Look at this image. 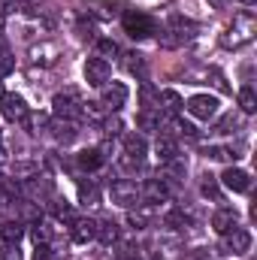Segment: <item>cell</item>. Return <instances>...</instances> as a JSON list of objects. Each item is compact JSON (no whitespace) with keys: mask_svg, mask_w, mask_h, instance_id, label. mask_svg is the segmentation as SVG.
Masks as SVG:
<instances>
[{"mask_svg":"<svg viewBox=\"0 0 257 260\" xmlns=\"http://www.w3.org/2000/svg\"><path fill=\"white\" fill-rule=\"evenodd\" d=\"M79 203H85V206H97L100 203V188L94 185V182H79Z\"/></svg>","mask_w":257,"mask_h":260,"instance_id":"26","label":"cell"},{"mask_svg":"<svg viewBox=\"0 0 257 260\" xmlns=\"http://www.w3.org/2000/svg\"><path fill=\"white\" fill-rule=\"evenodd\" d=\"M139 127H145V130H160V121H157L151 112H142V115H139Z\"/></svg>","mask_w":257,"mask_h":260,"instance_id":"37","label":"cell"},{"mask_svg":"<svg viewBox=\"0 0 257 260\" xmlns=\"http://www.w3.org/2000/svg\"><path fill=\"white\" fill-rule=\"evenodd\" d=\"M37 170H40L37 164H15V167H12L9 173H12L15 179H24V182H27L30 176H37Z\"/></svg>","mask_w":257,"mask_h":260,"instance_id":"36","label":"cell"},{"mask_svg":"<svg viewBox=\"0 0 257 260\" xmlns=\"http://www.w3.org/2000/svg\"><path fill=\"white\" fill-rule=\"evenodd\" d=\"M151 221H154V215H151V209H130L127 212V224L133 230H145V227H151Z\"/></svg>","mask_w":257,"mask_h":260,"instance_id":"21","label":"cell"},{"mask_svg":"<svg viewBox=\"0 0 257 260\" xmlns=\"http://www.w3.org/2000/svg\"><path fill=\"white\" fill-rule=\"evenodd\" d=\"M154 151H157V157H160L164 164H170V160L179 157V145H176V139H170V136H157Z\"/></svg>","mask_w":257,"mask_h":260,"instance_id":"18","label":"cell"},{"mask_svg":"<svg viewBox=\"0 0 257 260\" xmlns=\"http://www.w3.org/2000/svg\"><path fill=\"white\" fill-rule=\"evenodd\" d=\"M109 76H112V67H109L106 58H88V61H85V82H88V85L103 88V85L109 82Z\"/></svg>","mask_w":257,"mask_h":260,"instance_id":"5","label":"cell"},{"mask_svg":"<svg viewBox=\"0 0 257 260\" xmlns=\"http://www.w3.org/2000/svg\"><path fill=\"white\" fill-rule=\"evenodd\" d=\"M15 70V58H12V52L0 43V76H9Z\"/></svg>","mask_w":257,"mask_h":260,"instance_id":"33","label":"cell"},{"mask_svg":"<svg viewBox=\"0 0 257 260\" xmlns=\"http://www.w3.org/2000/svg\"><path fill=\"white\" fill-rule=\"evenodd\" d=\"M239 224V215H236V209H230V206H224V209H218L215 215H212V227H215V233H230L233 227Z\"/></svg>","mask_w":257,"mask_h":260,"instance_id":"13","label":"cell"},{"mask_svg":"<svg viewBox=\"0 0 257 260\" xmlns=\"http://www.w3.org/2000/svg\"><path fill=\"white\" fill-rule=\"evenodd\" d=\"M185 109L191 112L194 118H200V121H212L218 115V100L209 97V94H194L191 100L185 103Z\"/></svg>","mask_w":257,"mask_h":260,"instance_id":"4","label":"cell"},{"mask_svg":"<svg viewBox=\"0 0 257 260\" xmlns=\"http://www.w3.org/2000/svg\"><path fill=\"white\" fill-rule=\"evenodd\" d=\"M124 67H127V73L145 79V58H142L139 52H127V55H124Z\"/></svg>","mask_w":257,"mask_h":260,"instance_id":"29","label":"cell"},{"mask_svg":"<svg viewBox=\"0 0 257 260\" xmlns=\"http://www.w3.org/2000/svg\"><path fill=\"white\" fill-rule=\"evenodd\" d=\"M109 194H112V203H118V206H124V209L139 206V200H142V194H139V185H136V182H127V179L112 182Z\"/></svg>","mask_w":257,"mask_h":260,"instance_id":"3","label":"cell"},{"mask_svg":"<svg viewBox=\"0 0 257 260\" xmlns=\"http://www.w3.org/2000/svg\"><path fill=\"white\" fill-rule=\"evenodd\" d=\"M103 154H100V148H85V151H79V157H76V164L82 167V170H88V173H94V170H100L103 167Z\"/></svg>","mask_w":257,"mask_h":260,"instance_id":"17","label":"cell"},{"mask_svg":"<svg viewBox=\"0 0 257 260\" xmlns=\"http://www.w3.org/2000/svg\"><path fill=\"white\" fill-rule=\"evenodd\" d=\"M97 49H100V55H118L115 40H100V43H97Z\"/></svg>","mask_w":257,"mask_h":260,"instance_id":"39","label":"cell"},{"mask_svg":"<svg viewBox=\"0 0 257 260\" xmlns=\"http://www.w3.org/2000/svg\"><path fill=\"white\" fill-rule=\"evenodd\" d=\"M21 236H24V227H21V221H6V224H0V239H3L6 245H15Z\"/></svg>","mask_w":257,"mask_h":260,"instance_id":"24","label":"cell"},{"mask_svg":"<svg viewBox=\"0 0 257 260\" xmlns=\"http://www.w3.org/2000/svg\"><path fill=\"white\" fill-rule=\"evenodd\" d=\"M0 97H3V85H0Z\"/></svg>","mask_w":257,"mask_h":260,"instance_id":"45","label":"cell"},{"mask_svg":"<svg viewBox=\"0 0 257 260\" xmlns=\"http://www.w3.org/2000/svg\"><path fill=\"white\" fill-rule=\"evenodd\" d=\"M157 103H164V109H167L170 115H179V112L185 109V103H182V97H179L176 91H157Z\"/></svg>","mask_w":257,"mask_h":260,"instance_id":"22","label":"cell"},{"mask_svg":"<svg viewBox=\"0 0 257 260\" xmlns=\"http://www.w3.org/2000/svg\"><path fill=\"white\" fill-rule=\"evenodd\" d=\"M167 227H173V230H182V227H188V215L182 212V209H173V212H167Z\"/></svg>","mask_w":257,"mask_h":260,"instance_id":"32","label":"cell"},{"mask_svg":"<svg viewBox=\"0 0 257 260\" xmlns=\"http://www.w3.org/2000/svg\"><path fill=\"white\" fill-rule=\"evenodd\" d=\"M124 154H127L124 164H130V167L136 164V167H139V164L145 160V154H148V142H145V136H139V133H127V136H124Z\"/></svg>","mask_w":257,"mask_h":260,"instance_id":"9","label":"cell"},{"mask_svg":"<svg viewBox=\"0 0 257 260\" xmlns=\"http://www.w3.org/2000/svg\"><path fill=\"white\" fill-rule=\"evenodd\" d=\"M239 121H242V115H236V112H227L218 124H215V133H233V130L239 127Z\"/></svg>","mask_w":257,"mask_h":260,"instance_id":"30","label":"cell"},{"mask_svg":"<svg viewBox=\"0 0 257 260\" xmlns=\"http://www.w3.org/2000/svg\"><path fill=\"white\" fill-rule=\"evenodd\" d=\"M21 124H24V130H27V133L40 136L43 130H49V115H46V112H27Z\"/></svg>","mask_w":257,"mask_h":260,"instance_id":"20","label":"cell"},{"mask_svg":"<svg viewBox=\"0 0 257 260\" xmlns=\"http://www.w3.org/2000/svg\"><path fill=\"white\" fill-rule=\"evenodd\" d=\"M103 133L106 136H118L121 133V121L118 118H103Z\"/></svg>","mask_w":257,"mask_h":260,"instance_id":"38","label":"cell"},{"mask_svg":"<svg viewBox=\"0 0 257 260\" xmlns=\"http://www.w3.org/2000/svg\"><path fill=\"white\" fill-rule=\"evenodd\" d=\"M221 185H224L227 191H233V194H245V191L251 188V176H248L245 170H239V167H227L224 176H221Z\"/></svg>","mask_w":257,"mask_h":260,"instance_id":"10","label":"cell"},{"mask_svg":"<svg viewBox=\"0 0 257 260\" xmlns=\"http://www.w3.org/2000/svg\"><path fill=\"white\" fill-rule=\"evenodd\" d=\"M121 24H124V34L133 37V40H145V37H151L157 30L154 18L148 12H139V9H127L124 18H121Z\"/></svg>","mask_w":257,"mask_h":260,"instance_id":"2","label":"cell"},{"mask_svg":"<svg viewBox=\"0 0 257 260\" xmlns=\"http://www.w3.org/2000/svg\"><path fill=\"white\" fill-rule=\"evenodd\" d=\"M52 106H55V115H58V118H70V121H73V118L82 112V100H79V94H76V91L55 94Z\"/></svg>","mask_w":257,"mask_h":260,"instance_id":"7","label":"cell"},{"mask_svg":"<svg viewBox=\"0 0 257 260\" xmlns=\"http://www.w3.org/2000/svg\"><path fill=\"white\" fill-rule=\"evenodd\" d=\"M55 212H58V218H67V221L73 218V209H70L67 203H58V209H55Z\"/></svg>","mask_w":257,"mask_h":260,"instance_id":"41","label":"cell"},{"mask_svg":"<svg viewBox=\"0 0 257 260\" xmlns=\"http://www.w3.org/2000/svg\"><path fill=\"white\" fill-rule=\"evenodd\" d=\"M239 3H245V6H254L257 0H239Z\"/></svg>","mask_w":257,"mask_h":260,"instance_id":"43","label":"cell"},{"mask_svg":"<svg viewBox=\"0 0 257 260\" xmlns=\"http://www.w3.org/2000/svg\"><path fill=\"white\" fill-rule=\"evenodd\" d=\"M0 112H3L6 121H24V115H27L30 109H27L24 97H18V94H3V106H0Z\"/></svg>","mask_w":257,"mask_h":260,"instance_id":"11","label":"cell"},{"mask_svg":"<svg viewBox=\"0 0 257 260\" xmlns=\"http://www.w3.org/2000/svg\"><path fill=\"white\" fill-rule=\"evenodd\" d=\"M94 233H97V221H88V218H73V242L85 245V242H91V239H94Z\"/></svg>","mask_w":257,"mask_h":260,"instance_id":"16","label":"cell"},{"mask_svg":"<svg viewBox=\"0 0 257 260\" xmlns=\"http://www.w3.org/2000/svg\"><path fill=\"white\" fill-rule=\"evenodd\" d=\"M49 130H52V136H55L58 142H64V145H70V142L79 136L76 121H70V118H55V121H49Z\"/></svg>","mask_w":257,"mask_h":260,"instance_id":"14","label":"cell"},{"mask_svg":"<svg viewBox=\"0 0 257 260\" xmlns=\"http://www.w3.org/2000/svg\"><path fill=\"white\" fill-rule=\"evenodd\" d=\"M154 248H157L154 254H157L160 260H179V251H182V245H179L176 239H157Z\"/></svg>","mask_w":257,"mask_h":260,"instance_id":"25","label":"cell"},{"mask_svg":"<svg viewBox=\"0 0 257 260\" xmlns=\"http://www.w3.org/2000/svg\"><path fill=\"white\" fill-rule=\"evenodd\" d=\"M139 194H142L145 203H167V200H170V188H167L160 179H148V182L139 188Z\"/></svg>","mask_w":257,"mask_h":260,"instance_id":"15","label":"cell"},{"mask_svg":"<svg viewBox=\"0 0 257 260\" xmlns=\"http://www.w3.org/2000/svg\"><path fill=\"white\" fill-rule=\"evenodd\" d=\"M248 248H251V233L245 227H233L230 233H224V245H221L224 254H245Z\"/></svg>","mask_w":257,"mask_h":260,"instance_id":"6","label":"cell"},{"mask_svg":"<svg viewBox=\"0 0 257 260\" xmlns=\"http://www.w3.org/2000/svg\"><path fill=\"white\" fill-rule=\"evenodd\" d=\"M3 203H6V200H3V197H0V206H3Z\"/></svg>","mask_w":257,"mask_h":260,"instance_id":"46","label":"cell"},{"mask_svg":"<svg viewBox=\"0 0 257 260\" xmlns=\"http://www.w3.org/2000/svg\"><path fill=\"white\" fill-rule=\"evenodd\" d=\"M94 239H100L103 245H112V242H118V224H115V221H100V224H97V233H94Z\"/></svg>","mask_w":257,"mask_h":260,"instance_id":"23","label":"cell"},{"mask_svg":"<svg viewBox=\"0 0 257 260\" xmlns=\"http://www.w3.org/2000/svg\"><path fill=\"white\" fill-rule=\"evenodd\" d=\"M139 103H142V112L160 109V103H157V91H154L148 82H142V88H139Z\"/></svg>","mask_w":257,"mask_h":260,"instance_id":"27","label":"cell"},{"mask_svg":"<svg viewBox=\"0 0 257 260\" xmlns=\"http://www.w3.org/2000/svg\"><path fill=\"white\" fill-rule=\"evenodd\" d=\"M200 191H203L206 197H212V200H221V188H218L215 176H203V185H200Z\"/></svg>","mask_w":257,"mask_h":260,"instance_id":"35","label":"cell"},{"mask_svg":"<svg viewBox=\"0 0 257 260\" xmlns=\"http://www.w3.org/2000/svg\"><path fill=\"white\" fill-rule=\"evenodd\" d=\"M24 191L30 197H49L55 188H52V179H46V176H30L27 185H24Z\"/></svg>","mask_w":257,"mask_h":260,"instance_id":"19","label":"cell"},{"mask_svg":"<svg viewBox=\"0 0 257 260\" xmlns=\"http://www.w3.org/2000/svg\"><path fill=\"white\" fill-rule=\"evenodd\" d=\"M82 115H88L94 121H103L106 118V106L103 103H82Z\"/></svg>","mask_w":257,"mask_h":260,"instance_id":"34","label":"cell"},{"mask_svg":"<svg viewBox=\"0 0 257 260\" xmlns=\"http://www.w3.org/2000/svg\"><path fill=\"white\" fill-rule=\"evenodd\" d=\"M239 109H242L245 115L257 112V94H254V88H251V85L239 88Z\"/></svg>","mask_w":257,"mask_h":260,"instance_id":"28","label":"cell"},{"mask_svg":"<svg viewBox=\"0 0 257 260\" xmlns=\"http://www.w3.org/2000/svg\"><path fill=\"white\" fill-rule=\"evenodd\" d=\"M3 27H6V15L0 12V34H3Z\"/></svg>","mask_w":257,"mask_h":260,"instance_id":"42","label":"cell"},{"mask_svg":"<svg viewBox=\"0 0 257 260\" xmlns=\"http://www.w3.org/2000/svg\"><path fill=\"white\" fill-rule=\"evenodd\" d=\"M103 106H106V112H118L124 103H127V85L124 82H106L103 85V100H100Z\"/></svg>","mask_w":257,"mask_h":260,"instance_id":"8","label":"cell"},{"mask_svg":"<svg viewBox=\"0 0 257 260\" xmlns=\"http://www.w3.org/2000/svg\"><path fill=\"white\" fill-rule=\"evenodd\" d=\"M203 154H206L209 160H230V157H236L233 148H221V145H206Z\"/></svg>","mask_w":257,"mask_h":260,"instance_id":"31","label":"cell"},{"mask_svg":"<svg viewBox=\"0 0 257 260\" xmlns=\"http://www.w3.org/2000/svg\"><path fill=\"white\" fill-rule=\"evenodd\" d=\"M251 40H254V15L251 12L236 15L233 24L221 34V46H227V49H239V46H245Z\"/></svg>","mask_w":257,"mask_h":260,"instance_id":"1","label":"cell"},{"mask_svg":"<svg viewBox=\"0 0 257 260\" xmlns=\"http://www.w3.org/2000/svg\"><path fill=\"white\" fill-rule=\"evenodd\" d=\"M61 58V49L55 43H40L30 49V64H40V67H55Z\"/></svg>","mask_w":257,"mask_h":260,"instance_id":"12","label":"cell"},{"mask_svg":"<svg viewBox=\"0 0 257 260\" xmlns=\"http://www.w3.org/2000/svg\"><path fill=\"white\" fill-rule=\"evenodd\" d=\"M0 3H15V0H0Z\"/></svg>","mask_w":257,"mask_h":260,"instance_id":"44","label":"cell"},{"mask_svg":"<svg viewBox=\"0 0 257 260\" xmlns=\"http://www.w3.org/2000/svg\"><path fill=\"white\" fill-rule=\"evenodd\" d=\"M0 260H21V254H18L15 245H3L0 248Z\"/></svg>","mask_w":257,"mask_h":260,"instance_id":"40","label":"cell"}]
</instances>
